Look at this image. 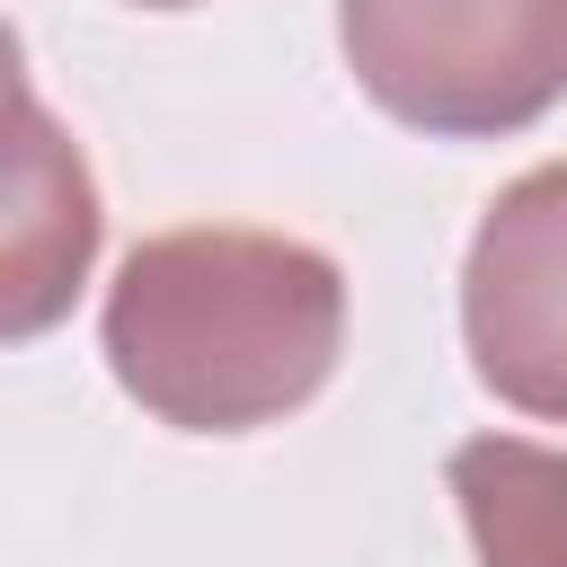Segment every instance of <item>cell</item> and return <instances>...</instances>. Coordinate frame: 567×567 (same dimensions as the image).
<instances>
[{"label":"cell","mask_w":567,"mask_h":567,"mask_svg":"<svg viewBox=\"0 0 567 567\" xmlns=\"http://www.w3.org/2000/svg\"><path fill=\"white\" fill-rule=\"evenodd\" d=\"M97 257V177L35 89L0 97V346L71 319Z\"/></svg>","instance_id":"4"},{"label":"cell","mask_w":567,"mask_h":567,"mask_svg":"<svg viewBox=\"0 0 567 567\" xmlns=\"http://www.w3.org/2000/svg\"><path fill=\"white\" fill-rule=\"evenodd\" d=\"M461 337L505 408L567 425V159L487 204L461 266Z\"/></svg>","instance_id":"3"},{"label":"cell","mask_w":567,"mask_h":567,"mask_svg":"<svg viewBox=\"0 0 567 567\" xmlns=\"http://www.w3.org/2000/svg\"><path fill=\"white\" fill-rule=\"evenodd\" d=\"M27 80V53H18V35H9V18H0V89H18Z\"/></svg>","instance_id":"6"},{"label":"cell","mask_w":567,"mask_h":567,"mask_svg":"<svg viewBox=\"0 0 567 567\" xmlns=\"http://www.w3.org/2000/svg\"><path fill=\"white\" fill-rule=\"evenodd\" d=\"M346 346V275L284 230H159L106 284L115 381L186 434H248L319 399Z\"/></svg>","instance_id":"1"},{"label":"cell","mask_w":567,"mask_h":567,"mask_svg":"<svg viewBox=\"0 0 567 567\" xmlns=\"http://www.w3.org/2000/svg\"><path fill=\"white\" fill-rule=\"evenodd\" d=\"M363 97L416 133L487 142L567 97V0H337Z\"/></svg>","instance_id":"2"},{"label":"cell","mask_w":567,"mask_h":567,"mask_svg":"<svg viewBox=\"0 0 567 567\" xmlns=\"http://www.w3.org/2000/svg\"><path fill=\"white\" fill-rule=\"evenodd\" d=\"M142 9H186V0H142Z\"/></svg>","instance_id":"7"},{"label":"cell","mask_w":567,"mask_h":567,"mask_svg":"<svg viewBox=\"0 0 567 567\" xmlns=\"http://www.w3.org/2000/svg\"><path fill=\"white\" fill-rule=\"evenodd\" d=\"M452 496L478 567H567V452L478 434L452 452Z\"/></svg>","instance_id":"5"}]
</instances>
